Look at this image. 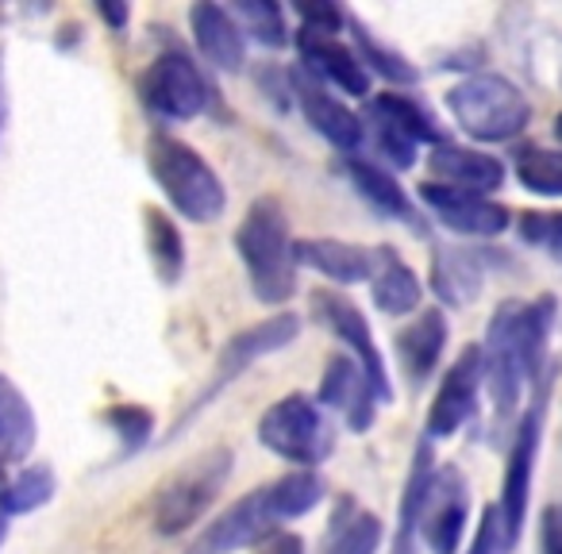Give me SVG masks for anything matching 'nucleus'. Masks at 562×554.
I'll return each mask as SVG.
<instances>
[{"label": "nucleus", "mask_w": 562, "mask_h": 554, "mask_svg": "<svg viewBox=\"0 0 562 554\" xmlns=\"http://www.w3.org/2000/svg\"><path fill=\"white\" fill-rule=\"evenodd\" d=\"M235 255L247 270V285L262 305L281 308L297 293V239L290 216L273 196H258L235 227Z\"/></svg>", "instance_id": "f257e3e1"}, {"label": "nucleus", "mask_w": 562, "mask_h": 554, "mask_svg": "<svg viewBox=\"0 0 562 554\" xmlns=\"http://www.w3.org/2000/svg\"><path fill=\"white\" fill-rule=\"evenodd\" d=\"M147 170L158 181L162 196L178 216L189 224H212L224 216L227 208V189L220 173L196 155L189 143L173 139V135H150L147 139Z\"/></svg>", "instance_id": "f03ea898"}, {"label": "nucleus", "mask_w": 562, "mask_h": 554, "mask_svg": "<svg viewBox=\"0 0 562 554\" xmlns=\"http://www.w3.org/2000/svg\"><path fill=\"white\" fill-rule=\"evenodd\" d=\"M451 120L477 143H513L528 132L531 104L505 74H470L443 97Z\"/></svg>", "instance_id": "7ed1b4c3"}, {"label": "nucleus", "mask_w": 562, "mask_h": 554, "mask_svg": "<svg viewBox=\"0 0 562 554\" xmlns=\"http://www.w3.org/2000/svg\"><path fill=\"white\" fill-rule=\"evenodd\" d=\"M520 308L524 301H505L485 324V343H482V366H485V389L493 400V420L505 428L516 412H520L524 389L536 385V370L524 351V331H520Z\"/></svg>", "instance_id": "20e7f679"}, {"label": "nucleus", "mask_w": 562, "mask_h": 554, "mask_svg": "<svg viewBox=\"0 0 562 554\" xmlns=\"http://www.w3.org/2000/svg\"><path fill=\"white\" fill-rule=\"evenodd\" d=\"M258 443L273 459L290 462L297 470H316L336 451V428L324 408L305 393H285L258 416Z\"/></svg>", "instance_id": "39448f33"}, {"label": "nucleus", "mask_w": 562, "mask_h": 554, "mask_svg": "<svg viewBox=\"0 0 562 554\" xmlns=\"http://www.w3.org/2000/svg\"><path fill=\"white\" fill-rule=\"evenodd\" d=\"M232 470H235V454L227 446H212V451L196 454L181 474H173L155 497L158 535L173 539V535H186L189 528H196L204 520V512L220 500Z\"/></svg>", "instance_id": "423d86ee"}, {"label": "nucleus", "mask_w": 562, "mask_h": 554, "mask_svg": "<svg viewBox=\"0 0 562 554\" xmlns=\"http://www.w3.org/2000/svg\"><path fill=\"white\" fill-rule=\"evenodd\" d=\"M362 132L378 158L393 170H413L420 147L443 143V132L428 116L424 104H416L408 93H374L362 109Z\"/></svg>", "instance_id": "0eeeda50"}, {"label": "nucleus", "mask_w": 562, "mask_h": 554, "mask_svg": "<svg viewBox=\"0 0 562 554\" xmlns=\"http://www.w3.org/2000/svg\"><path fill=\"white\" fill-rule=\"evenodd\" d=\"M297 339H301V316L297 313H273V316H266V320L250 324V328L235 331V336L224 343V351H220L216 366H212L209 385H204V389L196 393L193 405L181 412L178 428H173L170 436H178V431L186 428V420H196V416H201L204 408H209L212 400H216L220 393L227 389V385L239 382V377L247 374L255 362H262V359H270V354L285 351V347L297 343Z\"/></svg>", "instance_id": "6e6552de"}, {"label": "nucleus", "mask_w": 562, "mask_h": 554, "mask_svg": "<svg viewBox=\"0 0 562 554\" xmlns=\"http://www.w3.org/2000/svg\"><path fill=\"white\" fill-rule=\"evenodd\" d=\"M281 516L278 500H273V489L262 485V489L247 493L235 505H227L216 520H209L193 539H189L186 554H239V551H255V546H266L270 539L281 535Z\"/></svg>", "instance_id": "1a4fd4ad"}, {"label": "nucleus", "mask_w": 562, "mask_h": 554, "mask_svg": "<svg viewBox=\"0 0 562 554\" xmlns=\"http://www.w3.org/2000/svg\"><path fill=\"white\" fill-rule=\"evenodd\" d=\"M143 104L162 120H196L212 109V86L186 50H166L139 81Z\"/></svg>", "instance_id": "9d476101"}, {"label": "nucleus", "mask_w": 562, "mask_h": 554, "mask_svg": "<svg viewBox=\"0 0 562 554\" xmlns=\"http://www.w3.org/2000/svg\"><path fill=\"white\" fill-rule=\"evenodd\" d=\"M313 316L316 324L331 331L339 343L351 351V359L362 366V374L370 377L378 393V405H390L393 400V385H390V370H385V359L374 343V331H370V320L362 316V308L355 301H347L344 293H331V290H316L313 293Z\"/></svg>", "instance_id": "9b49d317"}, {"label": "nucleus", "mask_w": 562, "mask_h": 554, "mask_svg": "<svg viewBox=\"0 0 562 554\" xmlns=\"http://www.w3.org/2000/svg\"><path fill=\"white\" fill-rule=\"evenodd\" d=\"M543 412L547 397L543 389L531 397V405L524 408L520 423L513 431V446H508L505 462V482H501V512H505L508 528L520 535L524 520H528V500H531V482H536V459H539V439H543Z\"/></svg>", "instance_id": "f8f14e48"}, {"label": "nucleus", "mask_w": 562, "mask_h": 554, "mask_svg": "<svg viewBox=\"0 0 562 554\" xmlns=\"http://www.w3.org/2000/svg\"><path fill=\"white\" fill-rule=\"evenodd\" d=\"M485 385V366H482V347H467L459 359L451 362V370L443 374L436 389V400L428 405V420H424V439L439 443L451 439L467 420H474L477 397Z\"/></svg>", "instance_id": "ddd939ff"}, {"label": "nucleus", "mask_w": 562, "mask_h": 554, "mask_svg": "<svg viewBox=\"0 0 562 554\" xmlns=\"http://www.w3.org/2000/svg\"><path fill=\"white\" fill-rule=\"evenodd\" d=\"M290 93L297 101L305 124L321 135L328 147H336L339 155H359V147L367 143V132H362V116L347 109L339 97L328 93V86H321L316 78H308L305 70L290 74Z\"/></svg>", "instance_id": "4468645a"}, {"label": "nucleus", "mask_w": 562, "mask_h": 554, "mask_svg": "<svg viewBox=\"0 0 562 554\" xmlns=\"http://www.w3.org/2000/svg\"><path fill=\"white\" fill-rule=\"evenodd\" d=\"M420 201L447 231L462 235V239H493V235L508 231L513 224V212L501 201L482 193H462V189H447V185H420Z\"/></svg>", "instance_id": "2eb2a0df"}, {"label": "nucleus", "mask_w": 562, "mask_h": 554, "mask_svg": "<svg viewBox=\"0 0 562 554\" xmlns=\"http://www.w3.org/2000/svg\"><path fill=\"white\" fill-rule=\"evenodd\" d=\"M467 520H470L467 477L454 466L436 470V482H431L428 505H424V520H420V539L428 543V551L459 554L462 535H467Z\"/></svg>", "instance_id": "dca6fc26"}, {"label": "nucleus", "mask_w": 562, "mask_h": 554, "mask_svg": "<svg viewBox=\"0 0 562 554\" xmlns=\"http://www.w3.org/2000/svg\"><path fill=\"white\" fill-rule=\"evenodd\" d=\"M316 405L344 416L355 436L370 431V423L378 420V393L351 354H331L328 359L321 389H316Z\"/></svg>", "instance_id": "f3484780"}, {"label": "nucleus", "mask_w": 562, "mask_h": 554, "mask_svg": "<svg viewBox=\"0 0 562 554\" xmlns=\"http://www.w3.org/2000/svg\"><path fill=\"white\" fill-rule=\"evenodd\" d=\"M297 55H301V70L321 81V86L339 89L344 97H370V70L355 55V47H347L344 39L301 32Z\"/></svg>", "instance_id": "a211bd4d"}, {"label": "nucleus", "mask_w": 562, "mask_h": 554, "mask_svg": "<svg viewBox=\"0 0 562 554\" xmlns=\"http://www.w3.org/2000/svg\"><path fill=\"white\" fill-rule=\"evenodd\" d=\"M428 170L436 178V185H447V189H462V193H497L505 185V162L485 150H474V147H462V143H436L428 150Z\"/></svg>", "instance_id": "6ab92c4d"}, {"label": "nucleus", "mask_w": 562, "mask_h": 554, "mask_svg": "<svg viewBox=\"0 0 562 554\" xmlns=\"http://www.w3.org/2000/svg\"><path fill=\"white\" fill-rule=\"evenodd\" d=\"M339 170H344V178L351 181V189L378 212V216L413 227V231H424V219H420V212H416L413 196L405 193V185H397V178H393L382 162L347 155L344 162H339Z\"/></svg>", "instance_id": "aec40b11"}, {"label": "nucleus", "mask_w": 562, "mask_h": 554, "mask_svg": "<svg viewBox=\"0 0 562 554\" xmlns=\"http://www.w3.org/2000/svg\"><path fill=\"white\" fill-rule=\"evenodd\" d=\"M189 35H193L201 58L220 74H239L243 63H247V43H243V32L235 24V16L220 4H193L189 9Z\"/></svg>", "instance_id": "412c9836"}, {"label": "nucleus", "mask_w": 562, "mask_h": 554, "mask_svg": "<svg viewBox=\"0 0 562 554\" xmlns=\"http://www.w3.org/2000/svg\"><path fill=\"white\" fill-rule=\"evenodd\" d=\"M485 285V265L477 258V250L454 247V242H439L431 250V293L439 297V305L447 308H467L482 297Z\"/></svg>", "instance_id": "4be33fe9"}, {"label": "nucleus", "mask_w": 562, "mask_h": 554, "mask_svg": "<svg viewBox=\"0 0 562 554\" xmlns=\"http://www.w3.org/2000/svg\"><path fill=\"white\" fill-rule=\"evenodd\" d=\"M447 339H451V328H447L443 308H424V313L413 316V324L397 336V359L408 382L424 385L436 374L439 359L447 351Z\"/></svg>", "instance_id": "5701e85b"}, {"label": "nucleus", "mask_w": 562, "mask_h": 554, "mask_svg": "<svg viewBox=\"0 0 562 554\" xmlns=\"http://www.w3.org/2000/svg\"><path fill=\"white\" fill-rule=\"evenodd\" d=\"M370 297L385 316H416L424 301V285L416 270L393 247L374 250V273H370Z\"/></svg>", "instance_id": "b1692460"}, {"label": "nucleus", "mask_w": 562, "mask_h": 554, "mask_svg": "<svg viewBox=\"0 0 562 554\" xmlns=\"http://www.w3.org/2000/svg\"><path fill=\"white\" fill-rule=\"evenodd\" d=\"M297 265H313L336 285H359L374 273V250L347 239H297Z\"/></svg>", "instance_id": "393cba45"}, {"label": "nucleus", "mask_w": 562, "mask_h": 554, "mask_svg": "<svg viewBox=\"0 0 562 554\" xmlns=\"http://www.w3.org/2000/svg\"><path fill=\"white\" fill-rule=\"evenodd\" d=\"M431 482H436V454H431V443L424 439L413 454L405 489H401L397 531H393L390 554H416V539H420V520H424V505H428Z\"/></svg>", "instance_id": "a878e982"}, {"label": "nucleus", "mask_w": 562, "mask_h": 554, "mask_svg": "<svg viewBox=\"0 0 562 554\" xmlns=\"http://www.w3.org/2000/svg\"><path fill=\"white\" fill-rule=\"evenodd\" d=\"M382 539H385L382 520L374 512H367L355 497H344L336 505V512H331L321 554H378Z\"/></svg>", "instance_id": "bb28decb"}, {"label": "nucleus", "mask_w": 562, "mask_h": 554, "mask_svg": "<svg viewBox=\"0 0 562 554\" xmlns=\"http://www.w3.org/2000/svg\"><path fill=\"white\" fill-rule=\"evenodd\" d=\"M40 420L27 397L0 374V462H24L35 451Z\"/></svg>", "instance_id": "cd10ccee"}, {"label": "nucleus", "mask_w": 562, "mask_h": 554, "mask_svg": "<svg viewBox=\"0 0 562 554\" xmlns=\"http://www.w3.org/2000/svg\"><path fill=\"white\" fill-rule=\"evenodd\" d=\"M143 231H147V255L155 265L158 282L162 285H178L181 273H186V239H181L178 224H173L166 212L158 208H143Z\"/></svg>", "instance_id": "c85d7f7f"}, {"label": "nucleus", "mask_w": 562, "mask_h": 554, "mask_svg": "<svg viewBox=\"0 0 562 554\" xmlns=\"http://www.w3.org/2000/svg\"><path fill=\"white\" fill-rule=\"evenodd\" d=\"M55 493H58L55 470H50L47 462H32V466H24L16 477H9V482L0 485V512L27 516V512H35V508L50 505Z\"/></svg>", "instance_id": "c756f323"}, {"label": "nucleus", "mask_w": 562, "mask_h": 554, "mask_svg": "<svg viewBox=\"0 0 562 554\" xmlns=\"http://www.w3.org/2000/svg\"><path fill=\"white\" fill-rule=\"evenodd\" d=\"M347 24H351V35H355V55L362 58V66H367L370 74L393 81V86H408V89L420 81V70H416L401 50H393L390 43H382L378 35H370L367 24H359L351 12H347Z\"/></svg>", "instance_id": "7c9ffc66"}, {"label": "nucleus", "mask_w": 562, "mask_h": 554, "mask_svg": "<svg viewBox=\"0 0 562 554\" xmlns=\"http://www.w3.org/2000/svg\"><path fill=\"white\" fill-rule=\"evenodd\" d=\"M101 423L116 439V459H132V454H139L155 439V412L147 405H135V400L109 405L101 412Z\"/></svg>", "instance_id": "2f4dec72"}, {"label": "nucleus", "mask_w": 562, "mask_h": 554, "mask_svg": "<svg viewBox=\"0 0 562 554\" xmlns=\"http://www.w3.org/2000/svg\"><path fill=\"white\" fill-rule=\"evenodd\" d=\"M513 173L528 193L536 196H562V150L551 147H520L513 158Z\"/></svg>", "instance_id": "473e14b6"}, {"label": "nucleus", "mask_w": 562, "mask_h": 554, "mask_svg": "<svg viewBox=\"0 0 562 554\" xmlns=\"http://www.w3.org/2000/svg\"><path fill=\"white\" fill-rule=\"evenodd\" d=\"M239 32H247L262 47H285L290 39V24H285V9L273 0H235L232 9Z\"/></svg>", "instance_id": "72a5a7b5"}, {"label": "nucleus", "mask_w": 562, "mask_h": 554, "mask_svg": "<svg viewBox=\"0 0 562 554\" xmlns=\"http://www.w3.org/2000/svg\"><path fill=\"white\" fill-rule=\"evenodd\" d=\"M270 489L281 516L285 520H301V516H308L324 500V477L316 470H293V474L270 482Z\"/></svg>", "instance_id": "f704fd0d"}, {"label": "nucleus", "mask_w": 562, "mask_h": 554, "mask_svg": "<svg viewBox=\"0 0 562 554\" xmlns=\"http://www.w3.org/2000/svg\"><path fill=\"white\" fill-rule=\"evenodd\" d=\"M516 539L520 535L508 528L505 512H501V505L493 500V505H485L482 523H477V531H474V543H470V554H513Z\"/></svg>", "instance_id": "c9c22d12"}, {"label": "nucleus", "mask_w": 562, "mask_h": 554, "mask_svg": "<svg viewBox=\"0 0 562 554\" xmlns=\"http://www.w3.org/2000/svg\"><path fill=\"white\" fill-rule=\"evenodd\" d=\"M516 231H520V242L562 258V212H524L516 219Z\"/></svg>", "instance_id": "e433bc0d"}, {"label": "nucleus", "mask_w": 562, "mask_h": 554, "mask_svg": "<svg viewBox=\"0 0 562 554\" xmlns=\"http://www.w3.org/2000/svg\"><path fill=\"white\" fill-rule=\"evenodd\" d=\"M297 20H301V32H316V35H336L339 27L347 24V12L336 9V4H328V0H301L297 9Z\"/></svg>", "instance_id": "4c0bfd02"}, {"label": "nucleus", "mask_w": 562, "mask_h": 554, "mask_svg": "<svg viewBox=\"0 0 562 554\" xmlns=\"http://www.w3.org/2000/svg\"><path fill=\"white\" fill-rule=\"evenodd\" d=\"M97 16H101L112 32H124L127 20H132V9H127V4H116V0H97Z\"/></svg>", "instance_id": "58836bf2"}, {"label": "nucleus", "mask_w": 562, "mask_h": 554, "mask_svg": "<svg viewBox=\"0 0 562 554\" xmlns=\"http://www.w3.org/2000/svg\"><path fill=\"white\" fill-rule=\"evenodd\" d=\"M539 539H543V554H562V528H559V512H554V508L543 512V531H539Z\"/></svg>", "instance_id": "ea45409f"}, {"label": "nucleus", "mask_w": 562, "mask_h": 554, "mask_svg": "<svg viewBox=\"0 0 562 554\" xmlns=\"http://www.w3.org/2000/svg\"><path fill=\"white\" fill-rule=\"evenodd\" d=\"M4 539H9V516L0 512V546H4Z\"/></svg>", "instance_id": "a19ab883"}, {"label": "nucleus", "mask_w": 562, "mask_h": 554, "mask_svg": "<svg viewBox=\"0 0 562 554\" xmlns=\"http://www.w3.org/2000/svg\"><path fill=\"white\" fill-rule=\"evenodd\" d=\"M554 135H559V143H562V112H559V120H554Z\"/></svg>", "instance_id": "79ce46f5"}, {"label": "nucleus", "mask_w": 562, "mask_h": 554, "mask_svg": "<svg viewBox=\"0 0 562 554\" xmlns=\"http://www.w3.org/2000/svg\"><path fill=\"white\" fill-rule=\"evenodd\" d=\"M554 512H559V528H562V505H559V508H554Z\"/></svg>", "instance_id": "37998d69"}]
</instances>
